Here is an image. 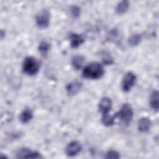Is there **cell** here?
Masks as SVG:
<instances>
[{
	"instance_id": "cell-5",
	"label": "cell",
	"mask_w": 159,
	"mask_h": 159,
	"mask_svg": "<svg viewBox=\"0 0 159 159\" xmlns=\"http://www.w3.org/2000/svg\"><path fill=\"white\" fill-rule=\"evenodd\" d=\"M136 79H137L136 76L133 72L132 71L127 72L124 75L121 82V87L123 91L124 92L129 91L135 84Z\"/></svg>"
},
{
	"instance_id": "cell-13",
	"label": "cell",
	"mask_w": 159,
	"mask_h": 159,
	"mask_svg": "<svg viewBox=\"0 0 159 159\" xmlns=\"http://www.w3.org/2000/svg\"><path fill=\"white\" fill-rule=\"evenodd\" d=\"M33 117V112L30 109L26 108L20 114L19 119L21 122L26 124L29 122Z\"/></svg>"
},
{
	"instance_id": "cell-20",
	"label": "cell",
	"mask_w": 159,
	"mask_h": 159,
	"mask_svg": "<svg viewBox=\"0 0 159 159\" xmlns=\"http://www.w3.org/2000/svg\"><path fill=\"white\" fill-rule=\"evenodd\" d=\"M70 11H71V15L74 17H78L80 14V8L76 6H73L71 7Z\"/></svg>"
},
{
	"instance_id": "cell-10",
	"label": "cell",
	"mask_w": 159,
	"mask_h": 159,
	"mask_svg": "<svg viewBox=\"0 0 159 159\" xmlns=\"http://www.w3.org/2000/svg\"><path fill=\"white\" fill-rule=\"evenodd\" d=\"M81 86V83L79 81L76 80L68 83L66 86V89L69 94L74 95L80 91Z\"/></svg>"
},
{
	"instance_id": "cell-3",
	"label": "cell",
	"mask_w": 159,
	"mask_h": 159,
	"mask_svg": "<svg viewBox=\"0 0 159 159\" xmlns=\"http://www.w3.org/2000/svg\"><path fill=\"white\" fill-rule=\"evenodd\" d=\"M133 116L134 112L132 108L128 103L124 104L120 111L117 112V117H118L121 121L127 125L130 123L133 118Z\"/></svg>"
},
{
	"instance_id": "cell-1",
	"label": "cell",
	"mask_w": 159,
	"mask_h": 159,
	"mask_svg": "<svg viewBox=\"0 0 159 159\" xmlns=\"http://www.w3.org/2000/svg\"><path fill=\"white\" fill-rule=\"evenodd\" d=\"M104 73L103 66L98 62H93L86 65L83 70L82 76L90 80L100 78Z\"/></svg>"
},
{
	"instance_id": "cell-18",
	"label": "cell",
	"mask_w": 159,
	"mask_h": 159,
	"mask_svg": "<svg viewBox=\"0 0 159 159\" xmlns=\"http://www.w3.org/2000/svg\"><path fill=\"white\" fill-rule=\"evenodd\" d=\"M142 40V35L139 34H132L129 39L128 42L131 46H136L139 45Z\"/></svg>"
},
{
	"instance_id": "cell-2",
	"label": "cell",
	"mask_w": 159,
	"mask_h": 159,
	"mask_svg": "<svg viewBox=\"0 0 159 159\" xmlns=\"http://www.w3.org/2000/svg\"><path fill=\"white\" fill-rule=\"evenodd\" d=\"M40 68L39 61L34 57L29 56L25 58L22 63V71L29 76L36 75Z\"/></svg>"
},
{
	"instance_id": "cell-17",
	"label": "cell",
	"mask_w": 159,
	"mask_h": 159,
	"mask_svg": "<svg viewBox=\"0 0 159 159\" xmlns=\"http://www.w3.org/2000/svg\"><path fill=\"white\" fill-rule=\"evenodd\" d=\"M50 48V44L47 41H42L39 43L38 49L39 52L43 55L45 56Z\"/></svg>"
},
{
	"instance_id": "cell-16",
	"label": "cell",
	"mask_w": 159,
	"mask_h": 159,
	"mask_svg": "<svg viewBox=\"0 0 159 159\" xmlns=\"http://www.w3.org/2000/svg\"><path fill=\"white\" fill-rule=\"evenodd\" d=\"M129 7V2L127 1H122L118 3L116 6V11L117 14H122L125 13Z\"/></svg>"
},
{
	"instance_id": "cell-8",
	"label": "cell",
	"mask_w": 159,
	"mask_h": 159,
	"mask_svg": "<svg viewBox=\"0 0 159 159\" xmlns=\"http://www.w3.org/2000/svg\"><path fill=\"white\" fill-rule=\"evenodd\" d=\"M112 107V102L110 98L107 97H104L102 98L99 103V109L100 112L103 114H109Z\"/></svg>"
},
{
	"instance_id": "cell-21",
	"label": "cell",
	"mask_w": 159,
	"mask_h": 159,
	"mask_svg": "<svg viewBox=\"0 0 159 159\" xmlns=\"http://www.w3.org/2000/svg\"><path fill=\"white\" fill-rule=\"evenodd\" d=\"M102 61H103L104 63H106V64L113 63V60H112V58H111V57L109 54H107L105 52H104V54H103V55H102Z\"/></svg>"
},
{
	"instance_id": "cell-12",
	"label": "cell",
	"mask_w": 159,
	"mask_h": 159,
	"mask_svg": "<svg viewBox=\"0 0 159 159\" xmlns=\"http://www.w3.org/2000/svg\"><path fill=\"white\" fill-rule=\"evenodd\" d=\"M159 93L157 90H155L151 94L150 98V104L151 107L156 112L158 110L159 106Z\"/></svg>"
},
{
	"instance_id": "cell-14",
	"label": "cell",
	"mask_w": 159,
	"mask_h": 159,
	"mask_svg": "<svg viewBox=\"0 0 159 159\" xmlns=\"http://www.w3.org/2000/svg\"><path fill=\"white\" fill-rule=\"evenodd\" d=\"M84 61V57L81 55H77L74 56L71 59L72 65L76 70L80 69Z\"/></svg>"
},
{
	"instance_id": "cell-9",
	"label": "cell",
	"mask_w": 159,
	"mask_h": 159,
	"mask_svg": "<svg viewBox=\"0 0 159 159\" xmlns=\"http://www.w3.org/2000/svg\"><path fill=\"white\" fill-rule=\"evenodd\" d=\"M70 46L72 48H77L84 42V37L78 34L73 33L70 36Z\"/></svg>"
},
{
	"instance_id": "cell-7",
	"label": "cell",
	"mask_w": 159,
	"mask_h": 159,
	"mask_svg": "<svg viewBox=\"0 0 159 159\" xmlns=\"http://www.w3.org/2000/svg\"><path fill=\"white\" fill-rule=\"evenodd\" d=\"M18 158H41L42 157L37 152L32 151L28 148H24L19 150L17 154Z\"/></svg>"
},
{
	"instance_id": "cell-19",
	"label": "cell",
	"mask_w": 159,
	"mask_h": 159,
	"mask_svg": "<svg viewBox=\"0 0 159 159\" xmlns=\"http://www.w3.org/2000/svg\"><path fill=\"white\" fill-rule=\"evenodd\" d=\"M106 158H119L120 155L118 152L114 150H110L106 154Z\"/></svg>"
},
{
	"instance_id": "cell-4",
	"label": "cell",
	"mask_w": 159,
	"mask_h": 159,
	"mask_svg": "<svg viewBox=\"0 0 159 159\" xmlns=\"http://www.w3.org/2000/svg\"><path fill=\"white\" fill-rule=\"evenodd\" d=\"M50 19V16L48 10L42 9L35 16V22L39 28L45 29L48 26Z\"/></svg>"
},
{
	"instance_id": "cell-6",
	"label": "cell",
	"mask_w": 159,
	"mask_h": 159,
	"mask_svg": "<svg viewBox=\"0 0 159 159\" xmlns=\"http://www.w3.org/2000/svg\"><path fill=\"white\" fill-rule=\"evenodd\" d=\"M81 145L77 141L71 142L68 144L65 148V153L68 157H74L80 152Z\"/></svg>"
},
{
	"instance_id": "cell-15",
	"label": "cell",
	"mask_w": 159,
	"mask_h": 159,
	"mask_svg": "<svg viewBox=\"0 0 159 159\" xmlns=\"http://www.w3.org/2000/svg\"><path fill=\"white\" fill-rule=\"evenodd\" d=\"M117 117V113L113 116H111L109 114L102 115V122L106 126H111L114 124L115 119Z\"/></svg>"
},
{
	"instance_id": "cell-11",
	"label": "cell",
	"mask_w": 159,
	"mask_h": 159,
	"mask_svg": "<svg viewBox=\"0 0 159 159\" xmlns=\"http://www.w3.org/2000/svg\"><path fill=\"white\" fill-rule=\"evenodd\" d=\"M151 126V121L147 117H142L138 122V129L141 132H145L149 130Z\"/></svg>"
}]
</instances>
